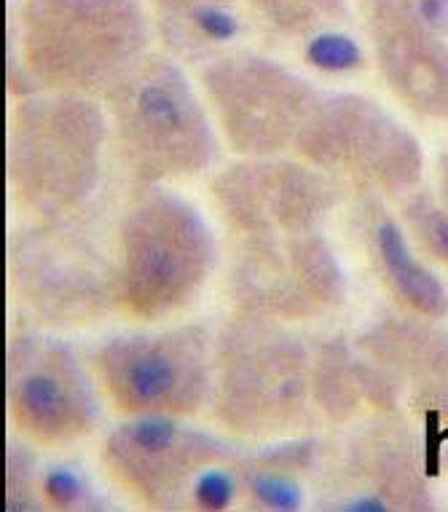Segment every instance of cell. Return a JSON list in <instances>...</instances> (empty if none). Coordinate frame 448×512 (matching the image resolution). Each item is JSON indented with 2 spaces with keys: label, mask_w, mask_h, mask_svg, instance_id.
I'll return each instance as SVG.
<instances>
[{
  "label": "cell",
  "mask_w": 448,
  "mask_h": 512,
  "mask_svg": "<svg viewBox=\"0 0 448 512\" xmlns=\"http://www.w3.org/2000/svg\"><path fill=\"white\" fill-rule=\"evenodd\" d=\"M105 102L92 94L41 92L14 102L6 140V177L33 218H70L97 194L110 143Z\"/></svg>",
  "instance_id": "cell-1"
},
{
  "label": "cell",
  "mask_w": 448,
  "mask_h": 512,
  "mask_svg": "<svg viewBox=\"0 0 448 512\" xmlns=\"http://www.w3.org/2000/svg\"><path fill=\"white\" fill-rule=\"evenodd\" d=\"M314 403V354L290 322L239 311L215 336L212 416L234 435H288Z\"/></svg>",
  "instance_id": "cell-2"
},
{
  "label": "cell",
  "mask_w": 448,
  "mask_h": 512,
  "mask_svg": "<svg viewBox=\"0 0 448 512\" xmlns=\"http://www.w3.org/2000/svg\"><path fill=\"white\" fill-rule=\"evenodd\" d=\"M102 102L121 159L143 188L202 175L218 161L220 140L210 113L170 57L145 54Z\"/></svg>",
  "instance_id": "cell-3"
},
{
  "label": "cell",
  "mask_w": 448,
  "mask_h": 512,
  "mask_svg": "<svg viewBox=\"0 0 448 512\" xmlns=\"http://www.w3.org/2000/svg\"><path fill=\"white\" fill-rule=\"evenodd\" d=\"M119 303L137 322H159L202 293L218 263V239L196 204L145 185L119 223Z\"/></svg>",
  "instance_id": "cell-4"
},
{
  "label": "cell",
  "mask_w": 448,
  "mask_h": 512,
  "mask_svg": "<svg viewBox=\"0 0 448 512\" xmlns=\"http://www.w3.org/2000/svg\"><path fill=\"white\" fill-rule=\"evenodd\" d=\"M145 57L137 0H30L25 76L35 92L105 97Z\"/></svg>",
  "instance_id": "cell-5"
},
{
  "label": "cell",
  "mask_w": 448,
  "mask_h": 512,
  "mask_svg": "<svg viewBox=\"0 0 448 512\" xmlns=\"http://www.w3.org/2000/svg\"><path fill=\"white\" fill-rule=\"evenodd\" d=\"M11 293L49 328H86L119 303V258L78 215L35 220L9 239Z\"/></svg>",
  "instance_id": "cell-6"
},
{
  "label": "cell",
  "mask_w": 448,
  "mask_h": 512,
  "mask_svg": "<svg viewBox=\"0 0 448 512\" xmlns=\"http://www.w3.org/2000/svg\"><path fill=\"white\" fill-rule=\"evenodd\" d=\"M102 392L124 416H194L215 387V336L204 325L132 330L102 341L92 354Z\"/></svg>",
  "instance_id": "cell-7"
},
{
  "label": "cell",
  "mask_w": 448,
  "mask_h": 512,
  "mask_svg": "<svg viewBox=\"0 0 448 512\" xmlns=\"http://www.w3.org/2000/svg\"><path fill=\"white\" fill-rule=\"evenodd\" d=\"M293 151L368 194L408 196L424 172V153L414 132L357 92L322 94Z\"/></svg>",
  "instance_id": "cell-8"
},
{
  "label": "cell",
  "mask_w": 448,
  "mask_h": 512,
  "mask_svg": "<svg viewBox=\"0 0 448 512\" xmlns=\"http://www.w3.org/2000/svg\"><path fill=\"white\" fill-rule=\"evenodd\" d=\"M229 295L239 311L296 325L339 309L347 274L320 231L237 236Z\"/></svg>",
  "instance_id": "cell-9"
},
{
  "label": "cell",
  "mask_w": 448,
  "mask_h": 512,
  "mask_svg": "<svg viewBox=\"0 0 448 512\" xmlns=\"http://www.w3.org/2000/svg\"><path fill=\"white\" fill-rule=\"evenodd\" d=\"M94 368L60 338L35 330L11 333L6 349V405L19 435L62 448L92 435L100 424Z\"/></svg>",
  "instance_id": "cell-10"
},
{
  "label": "cell",
  "mask_w": 448,
  "mask_h": 512,
  "mask_svg": "<svg viewBox=\"0 0 448 512\" xmlns=\"http://www.w3.org/2000/svg\"><path fill=\"white\" fill-rule=\"evenodd\" d=\"M202 86L226 143L239 156H279L320 105L306 78L258 54H226L202 68Z\"/></svg>",
  "instance_id": "cell-11"
},
{
  "label": "cell",
  "mask_w": 448,
  "mask_h": 512,
  "mask_svg": "<svg viewBox=\"0 0 448 512\" xmlns=\"http://www.w3.org/2000/svg\"><path fill=\"white\" fill-rule=\"evenodd\" d=\"M234 456L237 445L175 413L127 416L102 443V467L110 480L151 510L188 504L196 475Z\"/></svg>",
  "instance_id": "cell-12"
},
{
  "label": "cell",
  "mask_w": 448,
  "mask_h": 512,
  "mask_svg": "<svg viewBox=\"0 0 448 512\" xmlns=\"http://www.w3.org/2000/svg\"><path fill=\"white\" fill-rule=\"evenodd\" d=\"M210 194L231 234H309L339 207L344 185L301 156L279 153L242 156L212 177Z\"/></svg>",
  "instance_id": "cell-13"
},
{
  "label": "cell",
  "mask_w": 448,
  "mask_h": 512,
  "mask_svg": "<svg viewBox=\"0 0 448 512\" xmlns=\"http://www.w3.org/2000/svg\"><path fill=\"white\" fill-rule=\"evenodd\" d=\"M400 432L392 427H368L349 443L339 478L320 491V510L389 512L424 507L427 496L422 475L408 462Z\"/></svg>",
  "instance_id": "cell-14"
},
{
  "label": "cell",
  "mask_w": 448,
  "mask_h": 512,
  "mask_svg": "<svg viewBox=\"0 0 448 512\" xmlns=\"http://www.w3.org/2000/svg\"><path fill=\"white\" fill-rule=\"evenodd\" d=\"M376 57L381 76L406 108L448 121V46L440 33L389 6L376 27Z\"/></svg>",
  "instance_id": "cell-15"
},
{
  "label": "cell",
  "mask_w": 448,
  "mask_h": 512,
  "mask_svg": "<svg viewBox=\"0 0 448 512\" xmlns=\"http://www.w3.org/2000/svg\"><path fill=\"white\" fill-rule=\"evenodd\" d=\"M365 244L376 274L406 309L424 319H443L448 314V290L435 271H430L411 250L406 228L379 202L363 210Z\"/></svg>",
  "instance_id": "cell-16"
},
{
  "label": "cell",
  "mask_w": 448,
  "mask_h": 512,
  "mask_svg": "<svg viewBox=\"0 0 448 512\" xmlns=\"http://www.w3.org/2000/svg\"><path fill=\"white\" fill-rule=\"evenodd\" d=\"M322 459L317 437H298L239 456L237 470L242 478V496L247 507L266 512H298L306 507V475Z\"/></svg>",
  "instance_id": "cell-17"
},
{
  "label": "cell",
  "mask_w": 448,
  "mask_h": 512,
  "mask_svg": "<svg viewBox=\"0 0 448 512\" xmlns=\"http://www.w3.org/2000/svg\"><path fill=\"white\" fill-rule=\"evenodd\" d=\"M365 395L363 373L347 341H325L314 352V405L333 424L347 421Z\"/></svg>",
  "instance_id": "cell-18"
},
{
  "label": "cell",
  "mask_w": 448,
  "mask_h": 512,
  "mask_svg": "<svg viewBox=\"0 0 448 512\" xmlns=\"http://www.w3.org/2000/svg\"><path fill=\"white\" fill-rule=\"evenodd\" d=\"M43 502L51 510H100L105 502L92 478L76 462H51L41 470Z\"/></svg>",
  "instance_id": "cell-19"
},
{
  "label": "cell",
  "mask_w": 448,
  "mask_h": 512,
  "mask_svg": "<svg viewBox=\"0 0 448 512\" xmlns=\"http://www.w3.org/2000/svg\"><path fill=\"white\" fill-rule=\"evenodd\" d=\"M27 443H22L19 437H9V445H6V510L9 512H30L46 507L38 459Z\"/></svg>",
  "instance_id": "cell-20"
},
{
  "label": "cell",
  "mask_w": 448,
  "mask_h": 512,
  "mask_svg": "<svg viewBox=\"0 0 448 512\" xmlns=\"http://www.w3.org/2000/svg\"><path fill=\"white\" fill-rule=\"evenodd\" d=\"M406 218L416 244L430 258L448 266V207L427 191H411L403 204Z\"/></svg>",
  "instance_id": "cell-21"
},
{
  "label": "cell",
  "mask_w": 448,
  "mask_h": 512,
  "mask_svg": "<svg viewBox=\"0 0 448 512\" xmlns=\"http://www.w3.org/2000/svg\"><path fill=\"white\" fill-rule=\"evenodd\" d=\"M242 499V478H239L237 459H223L210 467H204L196 475L191 494H188V507L204 512L229 510Z\"/></svg>",
  "instance_id": "cell-22"
},
{
  "label": "cell",
  "mask_w": 448,
  "mask_h": 512,
  "mask_svg": "<svg viewBox=\"0 0 448 512\" xmlns=\"http://www.w3.org/2000/svg\"><path fill=\"white\" fill-rule=\"evenodd\" d=\"M306 65L328 76H347L365 65V54L360 43L339 30H322L312 35L304 49Z\"/></svg>",
  "instance_id": "cell-23"
},
{
  "label": "cell",
  "mask_w": 448,
  "mask_h": 512,
  "mask_svg": "<svg viewBox=\"0 0 448 512\" xmlns=\"http://www.w3.org/2000/svg\"><path fill=\"white\" fill-rule=\"evenodd\" d=\"M400 11L435 33L448 35V0H406V9Z\"/></svg>",
  "instance_id": "cell-24"
},
{
  "label": "cell",
  "mask_w": 448,
  "mask_h": 512,
  "mask_svg": "<svg viewBox=\"0 0 448 512\" xmlns=\"http://www.w3.org/2000/svg\"><path fill=\"white\" fill-rule=\"evenodd\" d=\"M438 191H440V199H443V204L448 207V153H443L438 161Z\"/></svg>",
  "instance_id": "cell-25"
}]
</instances>
